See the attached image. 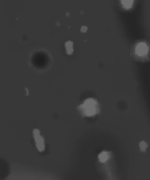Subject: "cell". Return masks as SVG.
<instances>
[{"mask_svg": "<svg viewBox=\"0 0 150 180\" xmlns=\"http://www.w3.org/2000/svg\"><path fill=\"white\" fill-rule=\"evenodd\" d=\"M77 109L84 117H94L100 112L98 101L93 98H88L77 107Z\"/></svg>", "mask_w": 150, "mask_h": 180, "instance_id": "6da1fadb", "label": "cell"}, {"mask_svg": "<svg viewBox=\"0 0 150 180\" xmlns=\"http://www.w3.org/2000/svg\"><path fill=\"white\" fill-rule=\"evenodd\" d=\"M33 133L37 149L40 152H43L45 149V140L43 137L40 135V131L38 129H35Z\"/></svg>", "mask_w": 150, "mask_h": 180, "instance_id": "7a4b0ae2", "label": "cell"}, {"mask_svg": "<svg viewBox=\"0 0 150 180\" xmlns=\"http://www.w3.org/2000/svg\"><path fill=\"white\" fill-rule=\"evenodd\" d=\"M135 53L138 56H144L148 53V47L144 42H141L136 45L135 49Z\"/></svg>", "mask_w": 150, "mask_h": 180, "instance_id": "3957f363", "label": "cell"}, {"mask_svg": "<svg viewBox=\"0 0 150 180\" xmlns=\"http://www.w3.org/2000/svg\"><path fill=\"white\" fill-rule=\"evenodd\" d=\"M110 156V153L109 152L106 151H102L99 154L98 159L102 163L106 162L109 159Z\"/></svg>", "mask_w": 150, "mask_h": 180, "instance_id": "277c9868", "label": "cell"}, {"mask_svg": "<svg viewBox=\"0 0 150 180\" xmlns=\"http://www.w3.org/2000/svg\"><path fill=\"white\" fill-rule=\"evenodd\" d=\"M65 46L67 53L69 55L71 54L73 51V42L70 41L66 42L65 43Z\"/></svg>", "mask_w": 150, "mask_h": 180, "instance_id": "5b68a950", "label": "cell"}, {"mask_svg": "<svg viewBox=\"0 0 150 180\" xmlns=\"http://www.w3.org/2000/svg\"><path fill=\"white\" fill-rule=\"evenodd\" d=\"M134 1L133 0H123L121 1V3L126 9H129L132 6Z\"/></svg>", "mask_w": 150, "mask_h": 180, "instance_id": "8992f818", "label": "cell"}, {"mask_svg": "<svg viewBox=\"0 0 150 180\" xmlns=\"http://www.w3.org/2000/svg\"><path fill=\"white\" fill-rule=\"evenodd\" d=\"M139 146L141 150L142 151H145L146 148L147 146V144L146 142H144V141H142V142H140Z\"/></svg>", "mask_w": 150, "mask_h": 180, "instance_id": "52a82bcc", "label": "cell"}, {"mask_svg": "<svg viewBox=\"0 0 150 180\" xmlns=\"http://www.w3.org/2000/svg\"><path fill=\"white\" fill-rule=\"evenodd\" d=\"M87 27L85 26H82L81 28V31L83 33L87 31Z\"/></svg>", "mask_w": 150, "mask_h": 180, "instance_id": "ba28073f", "label": "cell"}, {"mask_svg": "<svg viewBox=\"0 0 150 180\" xmlns=\"http://www.w3.org/2000/svg\"><path fill=\"white\" fill-rule=\"evenodd\" d=\"M26 91L27 92V95H28V94H29V92H28L29 91H28V89H27V88H26Z\"/></svg>", "mask_w": 150, "mask_h": 180, "instance_id": "9c48e42d", "label": "cell"}]
</instances>
